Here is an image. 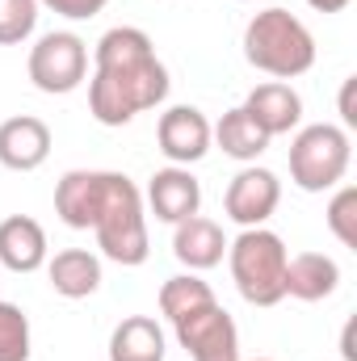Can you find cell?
<instances>
[{"instance_id":"cell-9","label":"cell","mask_w":357,"mask_h":361,"mask_svg":"<svg viewBox=\"0 0 357 361\" xmlns=\"http://www.w3.org/2000/svg\"><path fill=\"white\" fill-rule=\"evenodd\" d=\"M156 143H160V152H164L173 164L189 169V164H198V160L210 152V122H206V114L193 109V105H173V109L160 114Z\"/></svg>"},{"instance_id":"cell-8","label":"cell","mask_w":357,"mask_h":361,"mask_svg":"<svg viewBox=\"0 0 357 361\" xmlns=\"http://www.w3.org/2000/svg\"><path fill=\"white\" fill-rule=\"evenodd\" d=\"M277 202H282V180L273 177L269 169H257V164L236 173L231 185H227V193H223V210L240 227H261L269 214L277 210Z\"/></svg>"},{"instance_id":"cell-1","label":"cell","mask_w":357,"mask_h":361,"mask_svg":"<svg viewBox=\"0 0 357 361\" xmlns=\"http://www.w3.org/2000/svg\"><path fill=\"white\" fill-rule=\"evenodd\" d=\"M89 114L101 126H126L135 114L156 109L169 97V68L156 59V47L135 25H114L92 51Z\"/></svg>"},{"instance_id":"cell-18","label":"cell","mask_w":357,"mask_h":361,"mask_svg":"<svg viewBox=\"0 0 357 361\" xmlns=\"http://www.w3.org/2000/svg\"><path fill=\"white\" fill-rule=\"evenodd\" d=\"M47 273H51L55 294H63V298H89L101 286V261L92 257L89 248H63V252H55V261L47 265Z\"/></svg>"},{"instance_id":"cell-16","label":"cell","mask_w":357,"mask_h":361,"mask_svg":"<svg viewBox=\"0 0 357 361\" xmlns=\"http://www.w3.org/2000/svg\"><path fill=\"white\" fill-rule=\"evenodd\" d=\"M227 252V240H223V227L214 219H185L177 223V235H173V257H177L185 269H214Z\"/></svg>"},{"instance_id":"cell-27","label":"cell","mask_w":357,"mask_h":361,"mask_svg":"<svg viewBox=\"0 0 357 361\" xmlns=\"http://www.w3.org/2000/svg\"><path fill=\"white\" fill-rule=\"evenodd\" d=\"M261 361H265V357H261Z\"/></svg>"},{"instance_id":"cell-22","label":"cell","mask_w":357,"mask_h":361,"mask_svg":"<svg viewBox=\"0 0 357 361\" xmlns=\"http://www.w3.org/2000/svg\"><path fill=\"white\" fill-rule=\"evenodd\" d=\"M38 25V0H0V47H17Z\"/></svg>"},{"instance_id":"cell-23","label":"cell","mask_w":357,"mask_h":361,"mask_svg":"<svg viewBox=\"0 0 357 361\" xmlns=\"http://www.w3.org/2000/svg\"><path fill=\"white\" fill-rule=\"evenodd\" d=\"M328 231L345 248H357V189L353 185L337 189V197L328 202Z\"/></svg>"},{"instance_id":"cell-24","label":"cell","mask_w":357,"mask_h":361,"mask_svg":"<svg viewBox=\"0 0 357 361\" xmlns=\"http://www.w3.org/2000/svg\"><path fill=\"white\" fill-rule=\"evenodd\" d=\"M38 4H47L51 13H59V17H72V21H89L97 17L109 0H38Z\"/></svg>"},{"instance_id":"cell-20","label":"cell","mask_w":357,"mask_h":361,"mask_svg":"<svg viewBox=\"0 0 357 361\" xmlns=\"http://www.w3.org/2000/svg\"><path fill=\"white\" fill-rule=\"evenodd\" d=\"M210 298H214V290H210L202 277H193V273H181V277H169V281L160 286V315L173 324L177 315L193 311L198 302H210Z\"/></svg>"},{"instance_id":"cell-2","label":"cell","mask_w":357,"mask_h":361,"mask_svg":"<svg viewBox=\"0 0 357 361\" xmlns=\"http://www.w3.org/2000/svg\"><path fill=\"white\" fill-rule=\"evenodd\" d=\"M244 59L277 80H294L303 72H311L315 63V38L311 30L286 13V8H265L248 21L244 30Z\"/></svg>"},{"instance_id":"cell-10","label":"cell","mask_w":357,"mask_h":361,"mask_svg":"<svg viewBox=\"0 0 357 361\" xmlns=\"http://www.w3.org/2000/svg\"><path fill=\"white\" fill-rule=\"evenodd\" d=\"M105 189H109V173H97V169H72L63 173L55 185V214L72 227V231H89L101 214V202H105Z\"/></svg>"},{"instance_id":"cell-4","label":"cell","mask_w":357,"mask_h":361,"mask_svg":"<svg viewBox=\"0 0 357 361\" xmlns=\"http://www.w3.org/2000/svg\"><path fill=\"white\" fill-rule=\"evenodd\" d=\"M227 261H231V277L244 302L253 307H277L286 298L282 277H286V244L282 235H273L265 227H244L236 235V244H227Z\"/></svg>"},{"instance_id":"cell-5","label":"cell","mask_w":357,"mask_h":361,"mask_svg":"<svg viewBox=\"0 0 357 361\" xmlns=\"http://www.w3.org/2000/svg\"><path fill=\"white\" fill-rule=\"evenodd\" d=\"M349 156H353V143L341 126H332V122L303 126L290 143V180L303 193H324L345 180Z\"/></svg>"},{"instance_id":"cell-15","label":"cell","mask_w":357,"mask_h":361,"mask_svg":"<svg viewBox=\"0 0 357 361\" xmlns=\"http://www.w3.org/2000/svg\"><path fill=\"white\" fill-rule=\"evenodd\" d=\"M244 109L253 114V122L273 139V135H290V130L298 126V118H303V97L290 89V85H282V80H269V85H257V89L248 92Z\"/></svg>"},{"instance_id":"cell-25","label":"cell","mask_w":357,"mask_h":361,"mask_svg":"<svg viewBox=\"0 0 357 361\" xmlns=\"http://www.w3.org/2000/svg\"><path fill=\"white\" fill-rule=\"evenodd\" d=\"M353 76L345 80V89H341V118H345V126H357V109H353Z\"/></svg>"},{"instance_id":"cell-11","label":"cell","mask_w":357,"mask_h":361,"mask_svg":"<svg viewBox=\"0 0 357 361\" xmlns=\"http://www.w3.org/2000/svg\"><path fill=\"white\" fill-rule=\"evenodd\" d=\"M51 156V130L42 118H8L0 122V164L13 169V173H34L42 169Z\"/></svg>"},{"instance_id":"cell-6","label":"cell","mask_w":357,"mask_h":361,"mask_svg":"<svg viewBox=\"0 0 357 361\" xmlns=\"http://www.w3.org/2000/svg\"><path fill=\"white\" fill-rule=\"evenodd\" d=\"M85 76H89V47L80 34L55 30V34H42L38 47L30 51V80L38 92L63 97V92L80 89Z\"/></svg>"},{"instance_id":"cell-7","label":"cell","mask_w":357,"mask_h":361,"mask_svg":"<svg viewBox=\"0 0 357 361\" xmlns=\"http://www.w3.org/2000/svg\"><path fill=\"white\" fill-rule=\"evenodd\" d=\"M181 349L189 353V361H240V332L236 319L219 307V298L198 302L193 311H185L173 319Z\"/></svg>"},{"instance_id":"cell-14","label":"cell","mask_w":357,"mask_h":361,"mask_svg":"<svg viewBox=\"0 0 357 361\" xmlns=\"http://www.w3.org/2000/svg\"><path fill=\"white\" fill-rule=\"evenodd\" d=\"M0 265L13 273H34L47 265V231L30 214H13L0 223Z\"/></svg>"},{"instance_id":"cell-12","label":"cell","mask_w":357,"mask_h":361,"mask_svg":"<svg viewBox=\"0 0 357 361\" xmlns=\"http://www.w3.org/2000/svg\"><path fill=\"white\" fill-rule=\"evenodd\" d=\"M147 206H152V214L160 219V223H185V219H193L198 214V206H202V185L198 177L189 173V169H181V164H169V169H160L152 185H147Z\"/></svg>"},{"instance_id":"cell-26","label":"cell","mask_w":357,"mask_h":361,"mask_svg":"<svg viewBox=\"0 0 357 361\" xmlns=\"http://www.w3.org/2000/svg\"><path fill=\"white\" fill-rule=\"evenodd\" d=\"M315 13H341V8H349V0H307Z\"/></svg>"},{"instance_id":"cell-3","label":"cell","mask_w":357,"mask_h":361,"mask_svg":"<svg viewBox=\"0 0 357 361\" xmlns=\"http://www.w3.org/2000/svg\"><path fill=\"white\" fill-rule=\"evenodd\" d=\"M97 248L114 265H143L152 244H147V219H143V197L126 173H109V189L101 202V214L92 223Z\"/></svg>"},{"instance_id":"cell-19","label":"cell","mask_w":357,"mask_h":361,"mask_svg":"<svg viewBox=\"0 0 357 361\" xmlns=\"http://www.w3.org/2000/svg\"><path fill=\"white\" fill-rule=\"evenodd\" d=\"M210 139L223 147V156H231V160H257L261 152L269 147V135L253 122V114L244 109V105H236V109H227L223 118H219V126L210 130Z\"/></svg>"},{"instance_id":"cell-13","label":"cell","mask_w":357,"mask_h":361,"mask_svg":"<svg viewBox=\"0 0 357 361\" xmlns=\"http://www.w3.org/2000/svg\"><path fill=\"white\" fill-rule=\"evenodd\" d=\"M337 286H341V265L324 252H298L286 261L282 290L298 302H324L337 294Z\"/></svg>"},{"instance_id":"cell-17","label":"cell","mask_w":357,"mask_h":361,"mask_svg":"<svg viewBox=\"0 0 357 361\" xmlns=\"http://www.w3.org/2000/svg\"><path fill=\"white\" fill-rule=\"evenodd\" d=\"M109 361H164V328L152 315H131L109 336Z\"/></svg>"},{"instance_id":"cell-21","label":"cell","mask_w":357,"mask_h":361,"mask_svg":"<svg viewBox=\"0 0 357 361\" xmlns=\"http://www.w3.org/2000/svg\"><path fill=\"white\" fill-rule=\"evenodd\" d=\"M0 361H30V319L17 302H0Z\"/></svg>"}]
</instances>
